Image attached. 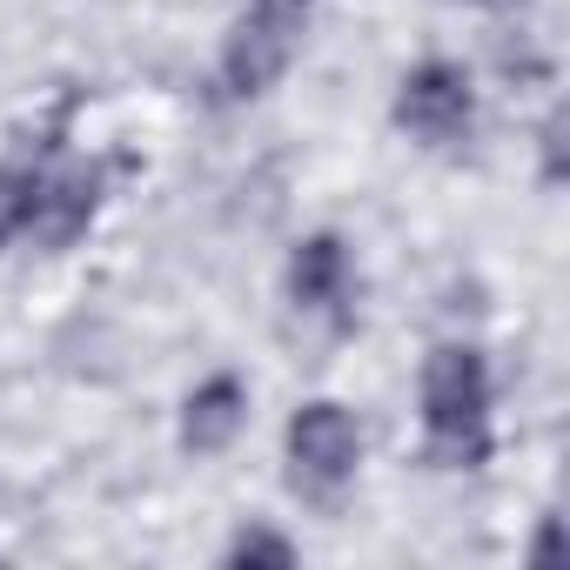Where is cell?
<instances>
[{"instance_id": "6da1fadb", "label": "cell", "mask_w": 570, "mask_h": 570, "mask_svg": "<svg viewBox=\"0 0 570 570\" xmlns=\"http://www.w3.org/2000/svg\"><path fill=\"white\" fill-rule=\"evenodd\" d=\"M423 430L450 470H476L490 456V363L476 350L443 343L423 363Z\"/></svg>"}, {"instance_id": "7a4b0ae2", "label": "cell", "mask_w": 570, "mask_h": 570, "mask_svg": "<svg viewBox=\"0 0 570 570\" xmlns=\"http://www.w3.org/2000/svg\"><path fill=\"white\" fill-rule=\"evenodd\" d=\"M309 14H316V0H248L228 28V41H222V88L235 101L268 95L289 75V61L303 55Z\"/></svg>"}, {"instance_id": "3957f363", "label": "cell", "mask_w": 570, "mask_h": 570, "mask_svg": "<svg viewBox=\"0 0 570 570\" xmlns=\"http://www.w3.org/2000/svg\"><path fill=\"white\" fill-rule=\"evenodd\" d=\"M363 463V430L343 403L316 396L289 416V483L303 497H336Z\"/></svg>"}, {"instance_id": "277c9868", "label": "cell", "mask_w": 570, "mask_h": 570, "mask_svg": "<svg viewBox=\"0 0 570 570\" xmlns=\"http://www.w3.org/2000/svg\"><path fill=\"white\" fill-rule=\"evenodd\" d=\"M476 121V88L456 61H416L396 88V128L430 141V148H450L463 141Z\"/></svg>"}, {"instance_id": "5b68a950", "label": "cell", "mask_w": 570, "mask_h": 570, "mask_svg": "<svg viewBox=\"0 0 570 570\" xmlns=\"http://www.w3.org/2000/svg\"><path fill=\"white\" fill-rule=\"evenodd\" d=\"M95 208H101V181H95V168H81V161L28 168V235H35V242L68 248L75 235H88Z\"/></svg>"}, {"instance_id": "8992f818", "label": "cell", "mask_w": 570, "mask_h": 570, "mask_svg": "<svg viewBox=\"0 0 570 570\" xmlns=\"http://www.w3.org/2000/svg\"><path fill=\"white\" fill-rule=\"evenodd\" d=\"M350 289H356V268H350L343 235H303L289 255V303L303 316H336Z\"/></svg>"}, {"instance_id": "52a82bcc", "label": "cell", "mask_w": 570, "mask_h": 570, "mask_svg": "<svg viewBox=\"0 0 570 570\" xmlns=\"http://www.w3.org/2000/svg\"><path fill=\"white\" fill-rule=\"evenodd\" d=\"M242 423H248V390H242V376H208V383L181 403V443H188L195 456L228 450Z\"/></svg>"}, {"instance_id": "ba28073f", "label": "cell", "mask_w": 570, "mask_h": 570, "mask_svg": "<svg viewBox=\"0 0 570 570\" xmlns=\"http://www.w3.org/2000/svg\"><path fill=\"white\" fill-rule=\"evenodd\" d=\"M28 235V168H0V242Z\"/></svg>"}, {"instance_id": "9c48e42d", "label": "cell", "mask_w": 570, "mask_h": 570, "mask_svg": "<svg viewBox=\"0 0 570 570\" xmlns=\"http://www.w3.org/2000/svg\"><path fill=\"white\" fill-rule=\"evenodd\" d=\"M228 563H296V543L275 537V530H242L228 543Z\"/></svg>"}]
</instances>
